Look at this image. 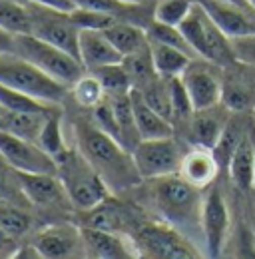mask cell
Returning a JSON list of instances; mask_svg holds the SVG:
<instances>
[{
	"label": "cell",
	"mask_w": 255,
	"mask_h": 259,
	"mask_svg": "<svg viewBox=\"0 0 255 259\" xmlns=\"http://www.w3.org/2000/svg\"><path fill=\"white\" fill-rule=\"evenodd\" d=\"M74 136L76 148L102 176L112 194L128 192L144 182L132 152L126 150L116 138L106 134L92 120V116L74 118Z\"/></svg>",
	"instance_id": "obj_1"
},
{
	"label": "cell",
	"mask_w": 255,
	"mask_h": 259,
	"mask_svg": "<svg viewBox=\"0 0 255 259\" xmlns=\"http://www.w3.org/2000/svg\"><path fill=\"white\" fill-rule=\"evenodd\" d=\"M148 182H150V199L163 222L178 227L186 235L190 233V229L201 231L199 220H201L203 190L191 186L180 174L163 176Z\"/></svg>",
	"instance_id": "obj_2"
},
{
	"label": "cell",
	"mask_w": 255,
	"mask_h": 259,
	"mask_svg": "<svg viewBox=\"0 0 255 259\" xmlns=\"http://www.w3.org/2000/svg\"><path fill=\"white\" fill-rule=\"evenodd\" d=\"M58 178L76 211H88L108 199L112 192L78 148H64L54 156Z\"/></svg>",
	"instance_id": "obj_3"
},
{
	"label": "cell",
	"mask_w": 255,
	"mask_h": 259,
	"mask_svg": "<svg viewBox=\"0 0 255 259\" xmlns=\"http://www.w3.org/2000/svg\"><path fill=\"white\" fill-rule=\"evenodd\" d=\"M0 84L24 92L40 102L48 104H64L70 94V88L48 76L30 60L22 58L14 50L0 52Z\"/></svg>",
	"instance_id": "obj_4"
},
{
	"label": "cell",
	"mask_w": 255,
	"mask_h": 259,
	"mask_svg": "<svg viewBox=\"0 0 255 259\" xmlns=\"http://www.w3.org/2000/svg\"><path fill=\"white\" fill-rule=\"evenodd\" d=\"M180 30L184 32L197 58H205L222 68L237 62L231 48V38L214 22V18L197 0L193 2L188 18L180 24Z\"/></svg>",
	"instance_id": "obj_5"
},
{
	"label": "cell",
	"mask_w": 255,
	"mask_h": 259,
	"mask_svg": "<svg viewBox=\"0 0 255 259\" xmlns=\"http://www.w3.org/2000/svg\"><path fill=\"white\" fill-rule=\"evenodd\" d=\"M138 257L154 259H193L201 251L190 237L167 222H142L130 233Z\"/></svg>",
	"instance_id": "obj_6"
},
{
	"label": "cell",
	"mask_w": 255,
	"mask_h": 259,
	"mask_svg": "<svg viewBox=\"0 0 255 259\" xmlns=\"http://www.w3.org/2000/svg\"><path fill=\"white\" fill-rule=\"evenodd\" d=\"M12 50L16 54H20L22 58L30 60L32 64H36L40 70H44L54 80L66 84L68 88L82 74H86V68L80 62V58H76L74 54L66 52L60 46L50 44V42H46V40H42L30 32L14 34V48Z\"/></svg>",
	"instance_id": "obj_7"
},
{
	"label": "cell",
	"mask_w": 255,
	"mask_h": 259,
	"mask_svg": "<svg viewBox=\"0 0 255 259\" xmlns=\"http://www.w3.org/2000/svg\"><path fill=\"white\" fill-rule=\"evenodd\" d=\"M184 154H186V150L178 136L142 140L132 150L136 167H138L140 176L144 178V182L178 174L182 160H184Z\"/></svg>",
	"instance_id": "obj_8"
},
{
	"label": "cell",
	"mask_w": 255,
	"mask_h": 259,
	"mask_svg": "<svg viewBox=\"0 0 255 259\" xmlns=\"http://www.w3.org/2000/svg\"><path fill=\"white\" fill-rule=\"evenodd\" d=\"M24 4L30 14V34L50 42V44H56V46L64 48L66 52L74 54L76 58H80V50H78L80 28L72 20L70 12L50 8V6L30 2V0H24Z\"/></svg>",
	"instance_id": "obj_9"
},
{
	"label": "cell",
	"mask_w": 255,
	"mask_h": 259,
	"mask_svg": "<svg viewBox=\"0 0 255 259\" xmlns=\"http://www.w3.org/2000/svg\"><path fill=\"white\" fill-rule=\"evenodd\" d=\"M201 235L205 243V251L209 257H220L229 241V231H231V213L229 205L223 192L218 186H209L207 192L203 194L201 203Z\"/></svg>",
	"instance_id": "obj_10"
},
{
	"label": "cell",
	"mask_w": 255,
	"mask_h": 259,
	"mask_svg": "<svg viewBox=\"0 0 255 259\" xmlns=\"http://www.w3.org/2000/svg\"><path fill=\"white\" fill-rule=\"evenodd\" d=\"M18 178H20L22 190L30 201L32 209H38L40 213H44L48 218L66 215L70 209H74L58 176L18 171Z\"/></svg>",
	"instance_id": "obj_11"
},
{
	"label": "cell",
	"mask_w": 255,
	"mask_h": 259,
	"mask_svg": "<svg viewBox=\"0 0 255 259\" xmlns=\"http://www.w3.org/2000/svg\"><path fill=\"white\" fill-rule=\"evenodd\" d=\"M0 156L16 171L24 174H54L58 176V165L52 154H48L38 142L0 132Z\"/></svg>",
	"instance_id": "obj_12"
},
{
	"label": "cell",
	"mask_w": 255,
	"mask_h": 259,
	"mask_svg": "<svg viewBox=\"0 0 255 259\" xmlns=\"http://www.w3.org/2000/svg\"><path fill=\"white\" fill-rule=\"evenodd\" d=\"M190 100L193 104V110L211 108L222 102L223 90V68L205 58H193L186 72L180 76Z\"/></svg>",
	"instance_id": "obj_13"
},
{
	"label": "cell",
	"mask_w": 255,
	"mask_h": 259,
	"mask_svg": "<svg viewBox=\"0 0 255 259\" xmlns=\"http://www.w3.org/2000/svg\"><path fill=\"white\" fill-rule=\"evenodd\" d=\"M32 243L46 259H70V257H88L82 229L70 222L50 224L44 229L36 231Z\"/></svg>",
	"instance_id": "obj_14"
},
{
	"label": "cell",
	"mask_w": 255,
	"mask_h": 259,
	"mask_svg": "<svg viewBox=\"0 0 255 259\" xmlns=\"http://www.w3.org/2000/svg\"><path fill=\"white\" fill-rule=\"evenodd\" d=\"M222 102L231 112H253L255 66L233 62L223 68Z\"/></svg>",
	"instance_id": "obj_15"
},
{
	"label": "cell",
	"mask_w": 255,
	"mask_h": 259,
	"mask_svg": "<svg viewBox=\"0 0 255 259\" xmlns=\"http://www.w3.org/2000/svg\"><path fill=\"white\" fill-rule=\"evenodd\" d=\"M229 116H231V110L223 102L211 106V108L195 110L190 124L182 132V138L186 140L188 146H203V148L214 150Z\"/></svg>",
	"instance_id": "obj_16"
},
{
	"label": "cell",
	"mask_w": 255,
	"mask_h": 259,
	"mask_svg": "<svg viewBox=\"0 0 255 259\" xmlns=\"http://www.w3.org/2000/svg\"><path fill=\"white\" fill-rule=\"evenodd\" d=\"M214 22L222 28L229 38L247 36L255 32V10L251 6L233 4L225 0H197Z\"/></svg>",
	"instance_id": "obj_17"
},
{
	"label": "cell",
	"mask_w": 255,
	"mask_h": 259,
	"mask_svg": "<svg viewBox=\"0 0 255 259\" xmlns=\"http://www.w3.org/2000/svg\"><path fill=\"white\" fill-rule=\"evenodd\" d=\"M86 253L88 257L98 259H128L138 257V251L134 247L132 237L126 233H116V231H106L98 227L80 226Z\"/></svg>",
	"instance_id": "obj_18"
},
{
	"label": "cell",
	"mask_w": 255,
	"mask_h": 259,
	"mask_svg": "<svg viewBox=\"0 0 255 259\" xmlns=\"http://www.w3.org/2000/svg\"><path fill=\"white\" fill-rule=\"evenodd\" d=\"M80 213L84 215L82 226L116 231V233H126V235H130L142 224V222H138V218L134 215V211L130 207L122 205V201H118L112 195L108 199H104L100 205H96L94 209L80 211Z\"/></svg>",
	"instance_id": "obj_19"
},
{
	"label": "cell",
	"mask_w": 255,
	"mask_h": 259,
	"mask_svg": "<svg viewBox=\"0 0 255 259\" xmlns=\"http://www.w3.org/2000/svg\"><path fill=\"white\" fill-rule=\"evenodd\" d=\"M220 171H222V165L211 148L190 146L184 154V160H182L178 174L186 182H190L191 186H195L199 190H207L211 184H216Z\"/></svg>",
	"instance_id": "obj_20"
},
{
	"label": "cell",
	"mask_w": 255,
	"mask_h": 259,
	"mask_svg": "<svg viewBox=\"0 0 255 259\" xmlns=\"http://www.w3.org/2000/svg\"><path fill=\"white\" fill-rule=\"evenodd\" d=\"M76 8L104 12L118 20L134 22L148 28L156 18V2H126V0H74Z\"/></svg>",
	"instance_id": "obj_21"
},
{
	"label": "cell",
	"mask_w": 255,
	"mask_h": 259,
	"mask_svg": "<svg viewBox=\"0 0 255 259\" xmlns=\"http://www.w3.org/2000/svg\"><path fill=\"white\" fill-rule=\"evenodd\" d=\"M78 50H80V60L86 70H94L98 66L106 64H118L124 60V56L116 50V46L110 42L104 30L80 28Z\"/></svg>",
	"instance_id": "obj_22"
},
{
	"label": "cell",
	"mask_w": 255,
	"mask_h": 259,
	"mask_svg": "<svg viewBox=\"0 0 255 259\" xmlns=\"http://www.w3.org/2000/svg\"><path fill=\"white\" fill-rule=\"evenodd\" d=\"M132 108H134V118L140 130L142 140H154V138H169L176 136V128L169 120H165L161 114H158L140 94V90L132 88Z\"/></svg>",
	"instance_id": "obj_23"
},
{
	"label": "cell",
	"mask_w": 255,
	"mask_h": 259,
	"mask_svg": "<svg viewBox=\"0 0 255 259\" xmlns=\"http://www.w3.org/2000/svg\"><path fill=\"white\" fill-rule=\"evenodd\" d=\"M225 171H227V178L237 192L249 194L255 188V154L249 134L235 148Z\"/></svg>",
	"instance_id": "obj_24"
},
{
	"label": "cell",
	"mask_w": 255,
	"mask_h": 259,
	"mask_svg": "<svg viewBox=\"0 0 255 259\" xmlns=\"http://www.w3.org/2000/svg\"><path fill=\"white\" fill-rule=\"evenodd\" d=\"M52 112H46V114L16 112V110H10V108H6V106L0 104V132H8V134L26 138V140H32V142H38V136L42 132V126H44L46 118Z\"/></svg>",
	"instance_id": "obj_25"
},
{
	"label": "cell",
	"mask_w": 255,
	"mask_h": 259,
	"mask_svg": "<svg viewBox=\"0 0 255 259\" xmlns=\"http://www.w3.org/2000/svg\"><path fill=\"white\" fill-rule=\"evenodd\" d=\"M104 34L110 38V42L116 46V50L122 56L136 54L150 44L146 28H142L134 22H126V20H116L110 28L104 30Z\"/></svg>",
	"instance_id": "obj_26"
},
{
	"label": "cell",
	"mask_w": 255,
	"mask_h": 259,
	"mask_svg": "<svg viewBox=\"0 0 255 259\" xmlns=\"http://www.w3.org/2000/svg\"><path fill=\"white\" fill-rule=\"evenodd\" d=\"M150 50H152V58H154V66L158 74L165 78L182 76L193 60V56L188 54L186 50L163 44V42H156V40H150Z\"/></svg>",
	"instance_id": "obj_27"
},
{
	"label": "cell",
	"mask_w": 255,
	"mask_h": 259,
	"mask_svg": "<svg viewBox=\"0 0 255 259\" xmlns=\"http://www.w3.org/2000/svg\"><path fill=\"white\" fill-rule=\"evenodd\" d=\"M32 220L34 218H32L30 207H24L8 199H0V229L10 237L14 239L24 237L34 226Z\"/></svg>",
	"instance_id": "obj_28"
},
{
	"label": "cell",
	"mask_w": 255,
	"mask_h": 259,
	"mask_svg": "<svg viewBox=\"0 0 255 259\" xmlns=\"http://www.w3.org/2000/svg\"><path fill=\"white\" fill-rule=\"evenodd\" d=\"M70 96L74 100V104L82 110H88L92 112L96 110L106 98V90L102 86V82L96 78L92 72L86 70V74H82L72 86H70Z\"/></svg>",
	"instance_id": "obj_29"
},
{
	"label": "cell",
	"mask_w": 255,
	"mask_h": 259,
	"mask_svg": "<svg viewBox=\"0 0 255 259\" xmlns=\"http://www.w3.org/2000/svg\"><path fill=\"white\" fill-rule=\"evenodd\" d=\"M140 90V94L144 96V100L158 112L165 120L172 122L174 118V108H172V92H169V80L165 76H156L150 82H146L144 86L136 88Z\"/></svg>",
	"instance_id": "obj_30"
},
{
	"label": "cell",
	"mask_w": 255,
	"mask_h": 259,
	"mask_svg": "<svg viewBox=\"0 0 255 259\" xmlns=\"http://www.w3.org/2000/svg\"><path fill=\"white\" fill-rule=\"evenodd\" d=\"M122 64L126 68L128 76L132 80V88H140L144 86L146 82H150L152 78L158 76V70L154 66V58H152V50H150V44L136 52V54H128L124 56Z\"/></svg>",
	"instance_id": "obj_31"
},
{
	"label": "cell",
	"mask_w": 255,
	"mask_h": 259,
	"mask_svg": "<svg viewBox=\"0 0 255 259\" xmlns=\"http://www.w3.org/2000/svg\"><path fill=\"white\" fill-rule=\"evenodd\" d=\"M88 72H92L96 78L102 82V86H104L108 96H120V94L132 92V80H130V76H128L126 68H124L122 62L98 66V68L88 70Z\"/></svg>",
	"instance_id": "obj_32"
},
{
	"label": "cell",
	"mask_w": 255,
	"mask_h": 259,
	"mask_svg": "<svg viewBox=\"0 0 255 259\" xmlns=\"http://www.w3.org/2000/svg\"><path fill=\"white\" fill-rule=\"evenodd\" d=\"M0 104L10 110H16V112H30V114H46V112H52L54 108H60L58 104L40 102L36 98L28 96L24 92H18L14 88H8L4 84H0Z\"/></svg>",
	"instance_id": "obj_33"
},
{
	"label": "cell",
	"mask_w": 255,
	"mask_h": 259,
	"mask_svg": "<svg viewBox=\"0 0 255 259\" xmlns=\"http://www.w3.org/2000/svg\"><path fill=\"white\" fill-rule=\"evenodd\" d=\"M0 28L12 34L30 32V14L24 2L0 0Z\"/></svg>",
	"instance_id": "obj_34"
},
{
	"label": "cell",
	"mask_w": 255,
	"mask_h": 259,
	"mask_svg": "<svg viewBox=\"0 0 255 259\" xmlns=\"http://www.w3.org/2000/svg\"><path fill=\"white\" fill-rule=\"evenodd\" d=\"M0 199H8V201H14V203H20L24 207H30V201L22 190V184H20V178H18V171L6 162L2 156H0Z\"/></svg>",
	"instance_id": "obj_35"
},
{
	"label": "cell",
	"mask_w": 255,
	"mask_h": 259,
	"mask_svg": "<svg viewBox=\"0 0 255 259\" xmlns=\"http://www.w3.org/2000/svg\"><path fill=\"white\" fill-rule=\"evenodd\" d=\"M38 144L52 156L60 154L66 144H64V134H62V110L56 108L44 122L42 132L38 136Z\"/></svg>",
	"instance_id": "obj_36"
},
{
	"label": "cell",
	"mask_w": 255,
	"mask_h": 259,
	"mask_svg": "<svg viewBox=\"0 0 255 259\" xmlns=\"http://www.w3.org/2000/svg\"><path fill=\"white\" fill-rule=\"evenodd\" d=\"M146 34H148V40H156V42H163V44L182 48V50H186L188 54H191L193 58H197L195 52H193V48L190 46V42L186 40L184 32L180 30V26H169V24L158 22V20L154 18V22L146 28Z\"/></svg>",
	"instance_id": "obj_37"
},
{
	"label": "cell",
	"mask_w": 255,
	"mask_h": 259,
	"mask_svg": "<svg viewBox=\"0 0 255 259\" xmlns=\"http://www.w3.org/2000/svg\"><path fill=\"white\" fill-rule=\"evenodd\" d=\"M195 0H158L156 2V20L169 24V26H180L188 14Z\"/></svg>",
	"instance_id": "obj_38"
},
{
	"label": "cell",
	"mask_w": 255,
	"mask_h": 259,
	"mask_svg": "<svg viewBox=\"0 0 255 259\" xmlns=\"http://www.w3.org/2000/svg\"><path fill=\"white\" fill-rule=\"evenodd\" d=\"M70 16L78 24V28H92V30H106L118 20L114 16H108V14L96 12V10H88V8H74L70 12Z\"/></svg>",
	"instance_id": "obj_39"
},
{
	"label": "cell",
	"mask_w": 255,
	"mask_h": 259,
	"mask_svg": "<svg viewBox=\"0 0 255 259\" xmlns=\"http://www.w3.org/2000/svg\"><path fill=\"white\" fill-rule=\"evenodd\" d=\"M231 48L235 54V60L241 64L255 66V32L247 36L231 38Z\"/></svg>",
	"instance_id": "obj_40"
},
{
	"label": "cell",
	"mask_w": 255,
	"mask_h": 259,
	"mask_svg": "<svg viewBox=\"0 0 255 259\" xmlns=\"http://www.w3.org/2000/svg\"><path fill=\"white\" fill-rule=\"evenodd\" d=\"M14 237H10L8 233H4L2 229H0V257H4V255H14V251L18 249L16 245H14Z\"/></svg>",
	"instance_id": "obj_41"
},
{
	"label": "cell",
	"mask_w": 255,
	"mask_h": 259,
	"mask_svg": "<svg viewBox=\"0 0 255 259\" xmlns=\"http://www.w3.org/2000/svg\"><path fill=\"white\" fill-rule=\"evenodd\" d=\"M24 2V0H22ZM30 2H38V4H44V6H50V8H58V10H66V12H72L76 8L74 0H30Z\"/></svg>",
	"instance_id": "obj_42"
},
{
	"label": "cell",
	"mask_w": 255,
	"mask_h": 259,
	"mask_svg": "<svg viewBox=\"0 0 255 259\" xmlns=\"http://www.w3.org/2000/svg\"><path fill=\"white\" fill-rule=\"evenodd\" d=\"M12 257H28V259H38V257H42L40 255V251L36 249V245L34 243H24V245H20L16 251H14V255Z\"/></svg>",
	"instance_id": "obj_43"
},
{
	"label": "cell",
	"mask_w": 255,
	"mask_h": 259,
	"mask_svg": "<svg viewBox=\"0 0 255 259\" xmlns=\"http://www.w3.org/2000/svg\"><path fill=\"white\" fill-rule=\"evenodd\" d=\"M14 48V34L0 28V52H8Z\"/></svg>",
	"instance_id": "obj_44"
},
{
	"label": "cell",
	"mask_w": 255,
	"mask_h": 259,
	"mask_svg": "<svg viewBox=\"0 0 255 259\" xmlns=\"http://www.w3.org/2000/svg\"><path fill=\"white\" fill-rule=\"evenodd\" d=\"M249 226H251V231H253V237H255V190L249 192Z\"/></svg>",
	"instance_id": "obj_45"
},
{
	"label": "cell",
	"mask_w": 255,
	"mask_h": 259,
	"mask_svg": "<svg viewBox=\"0 0 255 259\" xmlns=\"http://www.w3.org/2000/svg\"><path fill=\"white\" fill-rule=\"evenodd\" d=\"M249 138H251V144H253V154H255V122L251 124V130H249ZM255 190V188H253Z\"/></svg>",
	"instance_id": "obj_46"
},
{
	"label": "cell",
	"mask_w": 255,
	"mask_h": 259,
	"mask_svg": "<svg viewBox=\"0 0 255 259\" xmlns=\"http://www.w3.org/2000/svg\"><path fill=\"white\" fill-rule=\"evenodd\" d=\"M225 2H233V4H243V6H249L247 0H225Z\"/></svg>",
	"instance_id": "obj_47"
},
{
	"label": "cell",
	"mask_w": 255,
	"mask_h": 259,
	"mask_svg": "<svg viewBox=\"0 0 255 259\" xmlns=\"http://www.w3.org/2000/svg\"><path fill=\"white\" fill-rule=\"evenodd\" d=\"M126 2H158V0H126Z\"/></svg>",
	"instance_id": "obj_48"
},
{
	"label": "cell",
	"mask_w": 255,
	"mask_h": 259,
	"mask_svg": "<svg viewBox=\"0 0 255 259\" xmlns=\"http://www.w3.org/2000/svg\"><path fill=\"white\" fill-rule=\"evenodd\" d=\"M247 2H249V6H251V8L255 10V0H247Z\"/></svg>",
	"instance_id": "obj_49"
}]
</instances>
